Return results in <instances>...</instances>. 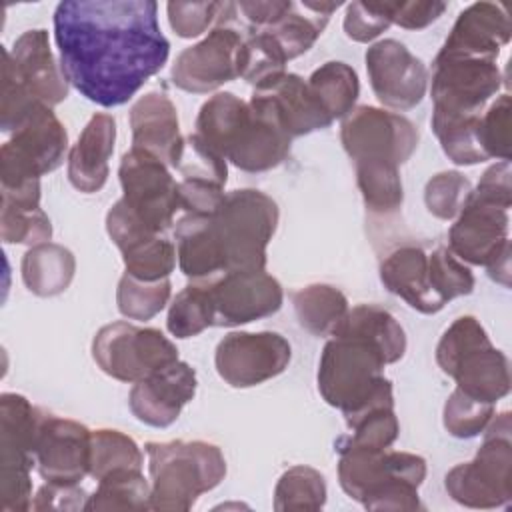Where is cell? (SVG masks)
Listing matches in <instances>:
<instances>
[{
	"label": "cell",
	"instance_id": "obj_1",
	"mask_svg": "<svg viewBox=\"0 0 512 512\" xmlns=\"http://www.w3.org/2000/svg\"><path fill=\"white\" fill-rule=\"evenodd\" d=\"M52 22L66 80L104 108L126 104L170 56L154 0H64Z\"/></svg>",
	"mask_w": 512,
	"mask_h": 512
},
{
	"label": "cell",
	"instance_id": "obj_2",
	"mask_svg": "<svg viewBox=\"0 0 512 512\" xmlns=\"http://www.w3.org/2000/svg\"><path fill=\"white\" fill-rule=\"evenodd\" d=\"M196 134L244 172H266L290 154L288 138L270 118L232 92H216L198 110Z\"/></svg>",
	"mask_w": 512,
	"mask_h": 512
},
{
	"label": "cell",
	"instance_id": "obj_3",
	"mask_svg": "<svg viewBox=\"0 0 512 512\" xmlns=\"http://www.w3.org/2000/svg\"><path fill=\"white\" fill-rule=\"evenodd\" d=\"M342 490L366 510H420L426 460L412 452L336 446Z\"/></svg>",
	"mask_w": 512,
	"mask_h": 512
},
{
	"label": "cell",
	"instance_id": "obj_4",
	"mask_svg": "<svg viewBox=\"0 0 512 512\" xmlns=\"http://www.w3.org/2000/svg\"><path fill=\"white\" fill-rule=\"evenodd\" d=\"M384 366V358L368 342L332 336L320 354L318 392L350 424L372 408L394 406L392 382L384 376Z\"/></svg>",
	"mask_w": 512,
	"mask_h": 512
},
{
	"label": "cell",
	"instance_id": "obj_5",
	"mask_svg": "<svg viewBox=\"0 0 512 512\" xmlns=\"http://www.w3.org/2000/svg\"><path fill=\"white\" fill-rule=\"evenodd\" d=\"M150 510L186 512L198 496L226 476V460L216 444L204 440L148 442Z\"/></svg>",
	"mask_w": 512,
	"mask_h": 512
},
{
	"label": "cell",
	"instance_id": "obj_6",
	"mask_svg": "<svg viewBox=\"0 0 512 512\" xmlns=\"http://www.w3.org/2000/svg\"><path fill=\"white\" fill-rule=\"evenodd\" d=\"M436 362L464 394L496 404L510 392V364L474 316L456 318L436 346Z\"/></svg>",
	"mask_w": 512,
	"mask_h": 512
},
{
	"label": "cell",
	"instance_id": "obj_7",
	"mask_svg": "<svg viewBox=\"0 0 512 512\" xmlns=\"http://www.w3.org/2000/svg\"><path fill=\"white\" fill-rule=\"evenodd\" d=\"M218 242L224 274L266 270V248L278 226V204L256 188L226 192L220 208L208 216Z\"/></svg>",
	"mask_w": 512,
	"mask_h": 512
},
{
	"label": "cell",
	"instance_id": "obj_8",
	"mask_svg": "<svg viewBox=\"0 0 512 512\" xmlns=\"http://www.w3.org/2000/svg\"><path fill=\"white\" fill-rule=\"evenodd\" d=\"M484 442L470 462L456 464L444 478L448 496L466 508H498L512 500V422L502 412L486 426Z\"/></svg>",
	"mask_w": 512,
	"mask_h": 512
},
{
	"label": "cell",
	"instance_id": "obj_9",
	"mask_svg": "<svg viewBox=\"0 0 512 512\" xmlns=\"http://www.w3.org/2000/svg\"><path fill=\"white\" fill-rule=\"evenodd\" d=\"M510 206L470 192L448 230V248L462 262L486 266L488 276L510 284Z\"/></svg>",
	"mask_w": 512,
	"mask_h": 512
},
{
	"label": "cell",
	"instance_id": "obj_10",
	"mask_svg": "<svg viewBox=\"0 0 512 512\" xmlns=\"http://www.w3.org/2000/svg\"><path fill=\"white\" fill-rule=\"evenodd\" d=\"M92 358L110 378L134 384L176 362L178 348L158 328L112 322L96 332Z\"/></svg>",
	"mask_w": 512,
	"mask_h": 512
},
{
	"label": "cell",
	"instance_id": "obj_11",
	"mask_svg": "<svg viewBox=\"0 0 512 512\" xmlns=\"http://www.w3.org/2000/svg\"><path fill=\"white\" fill-rule=\"evenodd\" d=\"M340 140L352 164L400 168L416 150L420 134L412 120L376 106H354L340 126Z\"/></svg>",
	"mask_w": 512,
	"mask_h": 512
},
{
	"label": "cell",
	"instance_id": "obj_12",
	"mask_svg": "<svg viewBox=\"0 0 512 512\" xmlns=\"http://www.w3.org/2000/svg\"><path fill=\"white\" fill-rule=\"evenodd\" d=\"M68 150V132L50 106H40L0 148L2 188H22L54 172Z\"/></svg>",
	"mask_w": 512,
	"mask_h": 512
},
{
	"label": "cell",
	"instance_id": "obj_13",
	"mask_svg": "<svg viewBox=\"0 0 512 512\" xmlns=\"http://www.w3.org/2000/svg\"><path fill=\"white\" fill-rule=\"evenodd\" d=\"M502 72L492 58L440 50L432 62L434 108L448 114H482L502 88Z\"/></svg>",
	"mask_w": 512,
	"mask_h": 512
},
{
	"label": "cell",
	"instance_id": "obj_14",
	"mask_svg": "<svg viewBox=\"0 0 512 512\" xmlns=\"http://www.w3.org/2000/svg\"><path fill=\"white\" fill-rule=\"evenodd\" d=\"M118 178L124 202L150 230L162 234L174 224V214L180 210V202L178 182L172 178L168 164L158 156L132 146L120 158Z\"/></svg>",
	"mask_w": 512,
	"mask_h": 512
},
{
	"label": "cell",
	"instance_id": "obj_15",
	"mask_svg": "<svg viewBox=\"0 0 512 512\" xmlns=\"http://www.w3.org/2000/svg\"><path fill=\"white\" fill-rule=\"evenodd\" d=\"M292 358L290 342L278 332H230L214 354L218 376L232 388H252L282 374Z\"/></svg>",
	"mask_w": 512,
	"mask_h": 512
},
{
	"label": "cell",
	"instance_id": "obj_16",
	"mask_svg": "<svg viewBox=\"0 0 512 512\" xmlns=\"http://www.w3.org/2000/svg\"><path fill=\"white\" fill-rule=\"evenodd\" d=\"M244 38L238 30L220 24L200 42L184 48L172 66V82L184 92L206 94L240 76L238 58Z\"/></svg>",
	"mask_w": 512,
	"mask_h": 512
},
{
	"label": "cell",
	"instance_id": "obj_17",
	"mask_svg": "<svg viewBox=\"0 0 512 512\" xmlns=\"http://www.w3.org/2000/svg\"><path fill=\"white\" fill-rule=\"evenodd\" d=\"M208 282L214 304V326H240L276 314L284 292L266 270H236Z\"/></svg>",
	"mask_w": 512,
	"mask_h": 512
},
{
	"label": "cell",
	"instance_id": "obj_18",
	"mask_svg": "<svg viewBox=\"0 0 512 512\" xmlns=\"http://www.w3.org/2000/svg\"><path fill=\"white\" fill-rule=\"evenodd\" d=\"M366 72L376 98L392 110H410L428 88V68L402 42L378 40L366 50Z\"/></svg>",
	"mask_w": 512,
	"mask_h": 512
},
{
	"label": "cell",
	"instance_id": "obj_19",
	"mask_svg": "<svg viewBox=\"0 0 512 512\" xmlns=\"http://www.w3.org/2000/svg\"><path fill=\"white\" fill-rule=\"evenodd\" d=\"M90 438L92 430L84 424L42 412L34 460L46 482L78 484L90 474Z\"/></svg>",
	"mask_w": 512,
	"mask_h": 512
},
{
	"label": "cell",
	"instance_id": "obj_20",
	"mask_svg": "<svg viewBox=\"0 0 512 512\" xmlns=\"http://www.w3.org/2000/svg\"><path fill=\"white\" fill-rule=\"evenodd\" d=\"M248 104L270 118L292 140L324 130L334 122L312 94L308 82L292 72H284L270 84L254 88Z\"/></svg>",
	"mask_w": 512,
	"mask_h": 512
},
{
	"label": "cell",
	"instance_id": "obj_21",
	"mask_svg": "<svg viewBox=\"0 0 512 512\" xmlns=\"http://www.w3.org/2000/svg\"><path fill=\"white\" fill-rule=\"evenodd\" d=\"M196 372L188 362L176 360L140 382H134L128 406L132 414L154 428H166L174 424L182 408L196 394Z\"/></svg>",
	"mask_w": 512,
	"mask_h": 512
},
{
	"label": "cell",
	"instance_id": "obj_22",
	"mask_svg": "<svg viewBox=\"0 0 512 512\" xmlns=\"http://www.w3.org/2000/svg\"><path fill=\"white\" fill-rule=\"evenodd\" d=\"M2 56L8 60L22 86L38 102L54 108L68 98L70 82L50 50L46 30H26L14 40L12 50H2Z\"/></svg>",
	"mask_w": 512,
	"mask_h": 512
},
{
	"label": "cell",
	"instance_id": "obj_23",
	"mask_svg": "<svg viewBox=\"0 0 512 512\" xmlns=\"http://www.w3.org/2000/svg\"><path fill=\"white\" fill-rule=\"evenodd\" d=\"M510 36L512 24L502 4L474 2L458 14L440 50L496 60Z\"/></svg>",
	"mask_w": 512,
	"mask_h": 512
},
{
	"label": "cell",
	"instance_id": "obj_24",
	"mask_svg": "<svg viewBox=\"0 0 512 512\" xmlns=\"http://www.w3.org/2000/svg\"><path fill=\"white\" fill-rule=\"evenodd\" d=\"M128 120L132 146L158 156L168 166H174L184 140L174 102L164 92H148L132 104Z\"/></svg>",
	"mask_w": 512,
	"mask_h": 512
},
{
	"label": "cell",
	"instance_id": "obj_25",
	"mask_svg": "<svg viewBox=\"0 0 512 512\" xmlns=\"http://www.w3.org/2000/svg\"><path fill=\"white\" fill-rule=\"evenodd\" d=\"M380 280L388 292L422 314H436L446 304L430 286L428 254L414 242L398 244L382 258Z\"/></svg>",
	"mask_w": 512,
	"mask_h": 512
},
{
	"label": "cell",
	"instance_id": "obj_26",
	"mask_svg": "<svg viewBox=\"0 0 512 512\" xmlns=\"http://www.w3.org/2000/svg\"><path fill=\"white\" fill-rule=\"evenodd\" d=\"M114 144L116 120L104 112L94 114L68 152V180L76 190L94 194L104 188Z\"/></svg>",
	"mask_w": 512,
	"mask_h": 512
},
{
	"label": "cell",
	"instance_id": "obj_27",
	"mask_svg": "<svg viewBox=\"0 0 512 512\" xmlns=\"http://www.w3.org/2000/svg\"><path fill=\"white\" fill-rule=\"evenodd\" d=\"M178 266L190 280H212L224 274V260L210 218L184 214L174 228Z\"/></svg>",
	"mask_w": 512,
	"mask_h": 512
},
{
	"label": "cell",
	"instance_id": "obj_28",
	"mask_svg": "<svg viewBox=\"0 0 512 512\" xmlns=\"http://www.w3.org/2000/svg\"><path fill=\"white\" fill-rule=\"evenodd\" d=\"M332 336H350L374 346L386 364L398 362L406 352V334L400 322L384 308L358 304L348 308Z\"/></svg>",
	"mask_w": 512,
	"mask_h": 512
},
{
	"label": "cell",
	"instance_id": "obj_29",
	"mask_svg": "<svg viewBox=\"0 0 512 512\" xmlns=\"http://www.w3.org/2000/svg\"><path fill=\"white\" fill-rule=\"evenodd\" d=\"M338 6L340 2H290L284 16L264 32L280 44L288 60L298 58L314 46Z\"/></svg>",
	"mask_w": 512,
	"mask_h": 512
},
{
	"label": "cell",
	"instance_id": "obj_30",
	"mask_svg": "<svg viewBox=\"0 0 512 512\" xmlns=\"http://www.w3.org/2000/svg\"><path fill=\"white\" fill-rule=\"evenodd\" d=\"M22 280L26 288L42 298L62 294L76 272L74 254L56 242L30 246L22 256Z\"/></svg>",
	"mask_w": 512,
	"mask_h": 512
},
{
	"label": "cell",
	"instance_id": "obj_31",
	"mask_svg": "<svg viewBox=\"0 0 512 512\" xmlns=\"http://www.w3.org/2000/svg\"><path fill=\"white\" fill-rule=\"evenodd\" d=\"M296 318L314 336H332L348 312V298L330 284H308L292 294Z\"/></svg>",
	"mask_w": 512,
	"mask_h": 512
},
{
	"label": "cell",
	"instance_id": "obj_32",
	"mask_svg": "<svg viewBox=\"0 0 512 512\" xmlns=\"http://www.w3.org/2000/svg\"><path fill=\"white\" fill-rule=\"evenodd\" d=\"M480 116L432 110V130L444 154L458 166H474L488 160L480 144Z\"/></svg>",
	"mask_w": 512,
	"mask_h": 512
},
{
	"label": "cell",
	"instance_id": "obj_33",
	"mask_svg": "<svg viewBox=\"0 0 512 512\" xmlns=\"http://www.w3.org/2000/svg\"><path fill=\"white\" fill-rule=\"evenodd\" d=\"M306 82L332 120L344 118L360 96L358 74L346 62L330 60L316 68Z\"/></svg>",
	"mask_w": 512,
	"mask_h": 512
},
{
	"label": "cell",
	"instance_id": "obj_34",
	"mask_svg": "<svg viewBox=\"0 0 512 512\" xmlns=\"http://www.w3.org/2000/svg\"><path fill=\"white\" fill-rule=\"evenodd\" d=\"M86 510H150V482L140 468H120L98 480Z\"/></svg>",
	"mask_w": 512,
	"mask_h": 512
},
{
	"label": "cell",
	"instance_id": "obj_35",
	"mask_svg": "<svg viewBox=\"0 0 512 512\" xmlns=\"http://www.w3.org/2000/svg\"><path fill=\"white\" fill-rule=\"evenodd\" d=\"M214 326V304L208 282L192 280L180 290L166 316V328L176 338H192Z\"/></svg>",
	"mask_w": 512,
	"mask_h": 512
},
{
	"label": "cell",
	"instance_id": "obj_36",
	"mask_svg": "<svg viewBox=\"0 0 512 512\" xmlns=\"http://www.w3.org/2000/svg\"><path fill=\"white\" fill-rule=\"evenodd\" d=\"M356 184L364 206L374 216H392L404 202L400 170L384 164H356Z\"/></svg>",
	"mask_w": 512,
	"mask_h": 512
},
{
	"label": "cell",
	"instance_id": "obj_37",
	"mask_svg": "<svg viewBox=\"0 0 512 512\" xmlns=\"http://www.w3.org/2000/svg\"><path fill=\"white\" fill-rule=\"evenodd\" d=\"M326 504L324 476L310 466H292L276 482L274 510H320Z\"/></svg>",
	"mask_w": 512,
	"mask_h": 512
},
{
	"label": "cell",
	"instance_id": "obj_38",
	"mask_svg": "<svg viewBox=\"0 0 512 512\" xmlns=\"http://www.w3.org/2000/svg\"><path fill=\"white\" fill-rule=\"evenodd\" d=\"M0 236L6 244L36 246L50 242L52 222L38 202H18L2 198Z\"/></svg>",
	"mask_w": 512,
	"mask_h": 512
},
{
	"label": "cell",
	"instance_id": "obj_39",
	"mask_svg": "<svg viewBox=\"0 0 512 512\" xmlns=\"http://www.w3.org/2000/svg\"><path fill=\"white\" fill-rule=\"evenodd\" d=\"M144 456L140 446L128 434L114 428L92 430L90 438V476L100 480L102 476L120 468H140Z\"/></svg>",
	"mask_w": 512,
	"mask_h": 512
},
{
	"label": "cell",
	"instance_id": "obj_40",
	"mask_svg": "<svg viewBox=\"0 0 512 512\" xmlns=\"http://www.w3.org/2000/svg\"><path fill=\"white\" fill-rule=\"evenodd\" d=\"M286 54L282 52L280 44L264 30L254 32L252 36L244 38L238 70L240 78H244L254 88L270 84L278 76L286 72Z\"/></svg>",
	"mask_w": 512,
	"mask_h": 512
},
{
	"label": "cell",
	"instance_id": "obj_41",
	"mask_svg": "<svg viewBox=\"0 0 512 512\" xmlns=\"http://www.w3.org/2000/svg\"><path fill=\"white\" fill-rule=\"evenodd\" d=\"M172 294L168 278L156 282H144L130 274H122L116 288L118 312L130 320H150L164 310Z\"/></svg>",
	"mask_w": 512,
	"mask_h": 512
},
{
	"label": "cell",
	"instance_id": "obj_42",
	"mask_svg": "<svg viewBox=\"0 0 512 512\" xmlns=\"http://www.w3.org/2000/svg\"><path fill=\"white\" fill-rule=\"evenodd\" d=\"M122 260L126 274L144 282H156L172 274L176 266V248L162 234H156L122 250Z\"/></svg>",
	"mask_w": 512,
	"mask_h": 512
},
{
	"label": "cell",
	"instance_id": "obj_43",
	"mask_svg": "<svg viewBox=\"0 0 512 512\" xmlns=\"http://www.w3.org/2000/svg\"><path fill=\"white\" fill-rule=\"evenodd\" d=\"M168 22L176 36L196 38L210 26H220L232 20L238 10L232 2H168Z\"/></svg>",
	"mask_w": 512,
	"mask_h": 512
},
{
	"label": "cell",
	"instance_id": "obj_44",
	"mask_svg": "<svg viewBox=\"0 0 512 512\" xmlns=\"http://www.w3.org/2000/svg\"><path fill=\"white\" fill-rule=\"evenodd\" d=\"M350 434L340 436L334 446H360V448H390L400 432V424L394 406H380L360 414L356 420L346 424Z\"/></svg>",
	"mask_w": 512,
	"mask_h": 512
},
{
	"label": "cell",
	"instance_id": "obj_45",
	"mask_svg": "<svg viewBox=\"0 0 512 512\" xmlns=\"http://www.w3.org/2000/svg\"><path fill=\"white\" fill-rule=\"evenodd\" d=\"M494 418V404L476 400L454 388L448 396L442 412L444 428L454 438H474L486 430Z\"/></svg>",
	"mask_w": 512,
	"mask_h": 512
},
{
	"label": "cell",
	"instance_id": "obj_46",
	"mask_svg": "<svg viewBox=\"0 0 512 512\" xmlns=\"http://www.w3.org/2000/svg\"><path fill=\"white\" fill-rule=\"evenodd\" d=\"M428 280L432 290L444 302L466 296L474 290L472 270L454 256L448 246H438L428 254Z\"/></svg>",
	"mask_w": 512,
	"mask_h": 512
},
{
	"label": "cell",
	"instance_id": "obj_47",
	"mask_svg": "<svg viewBox=\"0 0 512 512\" xmlns=\"http://www.w3.org/2000/svg\"><path fill=\"white\" fill-rule=\"evenodd\" d=\"M172 168H176L182 174V178L208 180L218 186H224L228 180L226 160L212 146H208L196 132L184 136Z\"/></svg>",
	"mask_w": 512,
	"mask_h": 512
},
{
	"label": "cell",
	"instance_id": "obj_48",
	"mask_svg": "<svg viewBox=\"0 0 512 512\" xmlns=\"http://www.w3.org/2000/svg\"><path fill=\"white\" fill-rule=\"evenodd\" d=\"M472 184L458 170L434 174L424 186V204L440 220H454L470 198Z\"/></svg>",
	"mask_w": 512,
	"mask_h": 512
},
{
	"label": "cell",
	"instance_id": "obj_49",
	"mask_svg": "<svg viewBox=\"0 0 512 512\" xmlns=\"http://www.w3.org/2000/svg\"><path fill=\"white\" fill-rule=\"evenodd\" d=\"M510 94H500L480 116V144L490 158L510 160Z\"/></svg>",
	"mask_w": 512,
	"mask_h": 512
},
{
	"label": "cell",
	"instance_id": "obj_50",
	"mask_svg": "<svg viewBox=\"0 0 512 512\" xmlns=\"http://www.w3.org/2000/svg\"><path fill=\"white\" fill-rule=\"evenodd\" d=\"M392 24V2H350L344 32L354 42H372Z\"/></svg>",
	"mask_w": 512,
	"mask_h": 512
},
{
	"label": "cell",
	"instance_id": "obj_51",
	"mask_svg": "<svg viewBox=\"0 0 512 512\" xmlns=\"http://www.w3.org/2000/svg\"><path fill=\"white\" fill-rule=\"evenodd\" d=\"M224 196V186H218L208 180L182 178L178 182V202L180 210H184L186 214L212 216L220 208Z\"/></svg>",
	"mask_w": 512,
	"mask_h": 512
},
{
	"label": "cell",
	"instance_id": "obj_52",
	"mask_svg": "<svg viewBox=\"0 0 512 512\" xmlns=\"http://www.w3.org/2000/svg\"><path fill=\"white\" fill-rule=\"evenodd\" d=\"M88 494L78 484H66V482H46L38 488L32 510H86Z\"/></svg>",
	"mask_w": 512,
	"mask_h": 512
},
{
	"label": "cell",
	"instance_id": "obj_53",
	"mask_svg": "<svg viewBox=\"0 0 512 512\" xmlns=\"http://www.w3.org/2000/svg\"><path fill=\"white\" fill-rule=\"evenodd\" d=\"M446 2H392V24H398L406 30H422L436 22L444 12Z\"/></svg>",
	"mask_w": 512,
	"mask_h": 512
},
{
	"label": "cell",
	"instance_id": "obj_54",
	"mask_svg": "<svg viewBox=\"0 0 512 512\" xmlns=\"http://www.w3.org/2000/svg\"><path fill=\"white\" fill-rule=\"evenodd\" d=\"M292 0H266V2H240L236 8L244 14V18L262 30L270 28L274 22H278L284 12L288 10Z\"/></svg>",
	"mask_w": 512,
	"mask_h": 512
}]
</instances>
